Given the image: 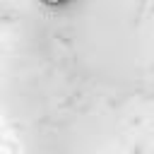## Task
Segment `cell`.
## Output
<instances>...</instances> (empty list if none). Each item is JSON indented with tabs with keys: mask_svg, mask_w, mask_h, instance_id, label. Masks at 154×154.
Returning <instances> with one entry per match:
<instances>
[{
	"mask_svg": "<svg viewBox=\"0 0 154 154\" xmlns=\"http://www.w3.org/2000/svg\"><path fill=\"white\" fill-rule=\"evenodd\" d=\"M41 2H46V5H65L70 0H41Z\"/></svg>",
	"mask_w": 154,
	"mask_h": 154,
	"instance_id": "1",
	"label": "cell"
}]
</instances>
